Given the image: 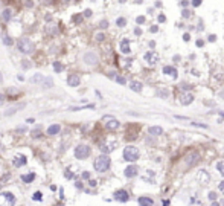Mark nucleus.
Masks as SVG:
<instances>
[{
  "label": "nucleus",
  "mask_w": 224,
  "mask_h": 206,
  "mask_svg": "<svg viewBox=\"0 0 224 206\" xmlns=\"http://www.w3.org/2000/svg\"><path fill=\"white\" fill-rule=\"evenodd\" d=\"M34 179H35V174H34V172H31V174H28V176H21V180L26 182V183H31Z\"/></svg>",
  "instance_id": "27"
},
{
  "label": "nucleus",
  "mask_w": 224,
  "mask_h": 206,
  "mask_svg": "<svg viewBox=\"0 0 224 206\" xmlns=\"http://www.w3.org/2000/svg\"><path fill=\"white\" fill-rule=\"evenodd\" d=\"M2 98H3V96H2V95H0V101H3V99H2Z\"/></svg>",
  "instance_id": "63"
},
{
  "label": "nucleus",
  "mask_w": 224,
  "mask_h": 206,
  "mask_svg": "<svg viewBox=\"0 0 224 206\" xmlns=\"http://www.w3.org/2000/svg\"><path fill=\"white\" fill-rule=\"evenodd\" d=\"M217 197H218V196H217V192H213V191L209 192V198L212 200V202H213V200H217Z\"/></svg>",
  "instance_id": "42"
},
{
  "label": "nucleus",
  "mask_w": 224,
  "mask_h": 206,
  "mask_svg": "<svg viewBox=\"0 0 224 206\" xmlns=\"http://www.w3.org/2000/svg\"><path fill=\"white\" fill-rule=\"evenodd\" d=\"M84 108H95V105L93 104H90V105H87V107H70V108H69V110H70V112H78V110H84Z\"/></svg>",
  "instance_id": "28"
},
{
  "label": "nucleus",
  "mask_w": 224,
  "mask_h": 206,
  "mask_svg": "<svg viewBox=\"0 0 224 206\" xmlns=\"http://www.w3.org/2000/svg\"><path fill=\"white\" fill-rule=\"evenodd\" d=\"M215 38H217L215 35H209V41H215Z\"/></svg>",
  "instance_id": "56"
},
{
  "label": "nucleus",
  "mask_w": 224,
  "mask_h": 206,
  "mask_svg": "<svg viewBox=\"0 0 224 206\" xmlns=\"http://www.w3.org/2000/svg\"><path fill=\"white\" fill-rule=\"evenodd\" d=\"M181 15H183L185 18H188V17H191V15H192V12H191L189 9H183V11H181Z\"/></svg>",
  "instance_id": "37"
},
{
  "label": "nucleus",
  "mask_w": 224,
  "mask_h": 206,
  "mask_svg": "<svg viewBox=\"0 0 224 206\" xmlns=\"http://www.w3.org/2000/svg\"><path fill=\"white\" fill-rule=\"evenodd\" d=\"M157 20H159V23H163V21H166V17H165V15H163V14H160Z\"/></svg>",
  "instance_id": "44"
},
{
  "label": "nucleus",
  "mask_w": 224,
  "mask_h": 206,
  "mask_svg": "<svg viewBox=\"0 0 224 206\" xmlns=\"http://www.w3.org/2000/svg\"><path fill=\"white\" fill-rule=\"evenodd\" d=\"M101 150H102L104 153H108V151H110L111 148H108V147H107V145H102V147H101Z\"/></svg>",
  "instance_id": "47"
},
{
  "label": "nucleus",
  "mask_w": 224,
  "mask_h": 206,
  "mask_svg": "<svg viewBox=\"0 0 224 206\" xmlns=\"http://www.w3.org/2000/svg\"><path fill=\"white\" fill-rule=\"evenodd\" d=\"M15 131H17V133H23V131H25V128H17Z\"/></svg>",
  "instance_id": "58"
},
{
  "label": "nucleus",
  "mask_w": 224,
  "mask_h": 206,
  "mask_svg": "<svg viewBox=\"0 0 224 206\" xmlns=\"http://www.w3.org/2000/svg\"><path fill=\"white\" fill-rule=\"evenodd\" d=\"M116 25L119 26V28H122V26H125V25H127V20H125L124 17H119V18L116 20Z\"/></svg>",
  "instance_id": "31"
},
{
  "label": "nucleus",
  "mask_w": 224,
  "mask_h": 206,
  "mask_svg": "<svg viewBox=\"0 0 224 206\" xmlns=\"http://www.w3.org/2000/svg\"><path fill=\"white\" fill-rule=\"evenodd\" d=\"M79 83H81V79H79L78 75H69V78H67V84L70 86V87H78Z\"/></svg>",
  "instance_id": "11"
},
{
  "label": "nucleus",
  "mask_w": 224,
  "mask_h": 206,
  "mask_svg": "<svg viewBox=\"0 0 224 206\" xmlns=\"http://www.w3.org/2000/svg\"><path fill=\"white\" fill-rule=\"evenodd\" d=\"M41 136V131H40V128H35V130H32V138H40Z\"/></svg>",
  "instance_id": "36"
},
{
  "label": "nucleus",
  "mask_w": 224,
  "mask_h": 206,
  "mask_svg": "<svg viewBox=\"0 0 224 206\" xmlns=\"http://www.w3.org/2000/svg\"><path fill=\"white\" fill-rule=\"evenodd\" d=\"M21 67L28 70V69H31V63L28 61V60H23V61H21Z\"/></svg>",
  "instance_id": "35"
},
{
  "label": "nucleus",
  "mask_w": 224,
  "mask_h": 206,
  "mask_svg": "<svg viewBox=\"0 0 224 206\" xmlns=\"http://www.w3.org/2000/svg\"><path fill=\"white\" fill-rule=\"evenodd\" d=\"M82 179H90V172L89 171H84L82 172Z\"/></svg>",
  "instance_id": "48"
},
{
  "label": "nucleus",
  "mask_w": 224,
  "mask_h": 206,
  "mask_svg": "<svg viewBox=\"0 0 224 206\" xmlns=\"http://www.w3.org/2000/svg\"><path fill=\"white\" fill-rule=\"evenodd\" d=\"M26 107V104L25 102H20V104H17V105H12V107H9L6 112H5V116H11V115H14V113H17V112H20L21 108H25Z\"/></svg>",
  "instance_id": "9"
},
{
  "label": "nucleus",
  "mask_w": 224,
  "mask_h": 206,
  "mask_svg": "<svg viewBox=\"0 0 224 206\" xmlns=\"http://www.w3.org/2000/svg\"><path fill=\"white\" fill-rule=\"evenodd\" d=\"M188 5H189L188 0H183V2H181V6H188Z\"/></svg>",
  "instance_id": "53"
},
{
  "label": "nucleus",
  "mask_w": 224,
  "mask_h": 206,
  "mask_svg": "<svg viewBox=\"0 0 224 206\" xmlns=\"http://www.w3.org/2000/svg\"><path fill=\"white\" fill-rule=\"evenodd\" d=\"M32 200H35V202H40V200H43V194L40 191H35L34 196H32Z\"/></svg>",
  "instance_id": "29"
},
{
  "label": "nucleus",
  "mask_w": 224,
  "mask_h": 206,
  "mask_svg": "<svg viewBox=\"0 0 224 206\" xmlns=\"http://www.w3.org/2000/svg\"><path fill=\"white\" fill-rule=\"evenodd\" d=\"M2 79H3V75H2V72H0V83H2Z\"/></svg>",
  "instance_id": "61"
},
{
  "label": "nucleus",
  "mask_w": 224,
  "mask_h": 206,
  "mask_svg": "<svg viewBox=\"0 0 224 206\" xmlns=\"http://www.w3.org/2000/svg\"><path fill=\"white\" fill-rule=\"evenodd\" d=\"M212 206H220V203H218V202H215V200H213V203H212Z\"/></svg>",
  "instance_id": "60"
},
{
  "label": "nucleus",
  "mask_w": 224,
  "mask_h": 206,
  "mask_svg": "<svg viewBox=\"0 0 224 206\" xmlns=\"http://www.w3.org/2000/svg\"><path fill=\"white\" fill-rule=\"evenodd\" d=\"M218 96H220V98H221V99H224V90H221V92H220V93H218Z\"/></svg>",
  "instance_id": "54"
},
{
  "label": "nucleus",
  "mask_w": 224,
  "mask_h": 206,
  "mask_svg": "<svg viewBox=\"0 0 224 206\" xmlns=\"http://www.w3.org/2000/svg\"><path fill=\"white\" fill-rule=\"evenodd\" d=\"M203 44H204V43H203L201 40H198V41H197V46H198V47H201Z\"/></svg>",
  "instance_id": "55"
},
{
  "label": "nucleus",
  "mask_w": 224,
  "mask_h": 206,
  "mask_svg": "<svg viewBox=\"0 0 224 206\" xmlns=\"http://www.w3.org/2000/svg\"><path fill=\"white\" fill-rule=\"evenodd\" d=\"M3 43H5V44H6V46H11L14 41H12V38H11L9 35H6V37H3Z\"/></svg>",
  "instance_id": "33"
},
{
  "label": "nucleus",
  "mask_w": 224,
  "mask_h": 206,
  "mask_svg": "<svg viewBox=\"0 0 224 206\" xmlns=\"http://www.w3.org/2000/svg\"><path fill=\"white\" fill-rule=\"evenodd\" d=\"M192 101H194V96H192L191 93H185V95L180 98V102H181L183 105H189Z\"/></svg>",
  "instance_id": "14"
},
{
  "label": "nucleus",
  "mask_w": 224,
  "mask_h": 206,
  "mask_svg": "<svg viewBox=\"0 0 224 206\" xmlns=\"http://www.w3.org/2000/svg\"><path fill=\"white\" fill-rule=\"evenodd\" d=\"M114 78H116V81H117L119 84H124V86L127 84V79H125L124 77H114Z\"/></svg>",
  "instance_id": "39"
},
{
  "label": "nucleus",
  "mask_w": 224,
  "mask_h": 206,
  "mask_svg": "<svg viewBox=\"0 0 224 206\" xmlns=\"http://www.w3.org/2000/svg\"><path fill=\"white\" fill-rule=\"evenodd\" d=\"M11 17H12V11L11 9H3L2 11V20L3 21H9Z\"/></svg>",
  "instance_id": "22"
},
{
  "label": "nucleus",
  "mask_w": 224,
  "mask_h": 206,
  "mask_svg": "<svg viewBox=\"0 0 224 206\" xmlns=\"http://www.w3.org/2000/svg\"><path fill=\"white\" fill-rule=\"evenodd\" d=\"M89 154H90V147H87V145H78L75 148V157L76 159H85Z\"/></svg>",
  "instance_id": "4"
},
{
  "label": "nucleus",
  "mask_w": 224,
  "mask_h": 206,
  "mask_svg": "<svg viewBox=\"0 0 224 206\" xmlns=\"http://www.w3.org/2000/svg\"><path fill=\"white\" fill-rule=\"evenodd\" d=\"M99 28H101V29H107V28H108V21H107V20H102V21L99 23Z\"/></svg>",
  "instance_id": "38"
},
{
  "label": "nucleus",
  "mask_w": 224,
  "mask_h": 206,
  "mask_svg": "<svg viewBox=\"0 0 224 206\" xmlns=\"http://www.w3.org/2000/svg\"><path fill=\"white\" fill-rule=\"evenodd\" d=\"M84 17H92V9H85L84 11Z\"/></svg>",
  "instance_id": "45"
},
{
  "label": "nucleus",
  "mask_w": 224,
  "mask_h": 206,
  "mask_svg": "<svg viewBox=\"0 0 224 206\" xmlns=\"http://www.w3.org/2000/svg\"><path fill=\"white\" fill-rule=\"evenodd\" d=\"M60 130H61V127L58 125V124H53V125H50L49 128H47V134H50V136L52 134H58Z\"/></svg>",
  "instance_id": "20"
},
{
  "label": "nucleus",
  "mask_w": 224,
  "mask_h": 206,
  "mask_svg": "<svg viewBox=\"0 0 224 206\" xmlns=\"http://www.w3.org/2000/svg\"><path fill=\"white\" fill-rule=\"evenodd\" d=\"M104 38H105V35L102 34V32H98V34L95 35V40L96 41H104Z\"/></svg>",
  "instance_id": "34"
},
{
  "label": "nucleus",
  "mask_w": 224,
  "mask_h": 206,
  "mask_svg": "<svg viewBox=\"0 0 224 206\" xmlns=\"http://www.w3.org/2000/svg\"><path fill=\"white\" fill-rule=\"evenodd\" d=\"M26 164V157L25 156H18L14 159V166H23Z\"/></svg>",
  "instance_id": "23"
},
{
  "label": "nucleus",
  "mask_w": 224,
  "mask_h": 206,
  "mask_svg": "<svg viewBox=\"0 0 224 206\" xmlns=\"http://www.w3.org/2000/svg\"><path fill=\"white\" fill-rule=\"evenodd\" d=\"M137 21V25H142V23H145V17H142V15H139V17L136 18Z\"/></svg>",
  "instance_id": "41"
},
{
  "label": "nucleus",
  "mask_w": 224,
  "mask_h": 206,
  "mask_svg": "<svg viewBox=\"0 0 224 206\" xmlns=\"http://www.w3.org/2000/svg\"><path fill=\"white\" fill-rule=\"evenodd\" d=\"M163 206H169V200H165V202H163Z\"/></svg>",
  "instance_id": "59"
},
{
  "label": "nucleus",
  "mask_w": 224,
  "mask_h": 206,
  "mask_svg": "<svg viewBox=\"0 0 224 206\" xmlns=\"http://www.w3.org/2000/svg\"><path fill=\"white\" fill-rule=\"evenodd\" d=\"M198 180L200 182H203V183H206V182H209V174L204 171V170H201L200 172H198Z\"/></svg>",
  "instance_id": "24"
},
{
  "label": "nucleus",
  "mask_w": 224,
  "mask_h": 206,
  "mask_svg": "<svg viewBox=\"0 0 224 206\" xmlns=\"http://www.w3.org/2000/svg\"><path fill=\"white\" fill-rule=\"evenodd\" d=\"M134 34H136V35H140V34H142L140 28H136V29H134Z\"/></svg>",
  "instance_id": "50"
},
{
  "label": "nucleus",
  "mask_w": 224,
  "mask_h": 206,
  "mask_svg": "<svg viewBox=\"0 0 224 206\" xmlns=\"http://www.w3.org/2000/svg\"><path fill=\"white\" fill-rule=\"evenodd\" d=\"M73 21H75V23H81V21H82V15H75Z\"/></svg>",
  "instance_id": "40"
},
{
  "label": "nucleus",
  "mask_w": 224,
  "mask_h": 206,
  "mask_svg": "<svg viewBox=\"0 0 224 206\" xmlns=\"http://www.w3.org/2000/svg\"><path fill=\"white\" fill-rule=\"evenodd\" d=\"M151 32H157L159 31V26H151V29H149Z\"/></svg>",
  "instance_id": "49"
},
{
  "label": "nucleus",
  "mask_w": 224,
  "mask_h": 206,
  "mask_svg": "<svg viewBox=\"0 0 224 206\" xmlns=\"http://www.w3.org/2000/svg\"><path fill=\"white\" fill-rule=\"evenodd\" d=\"M17 49L21 52V53H32L35 49V46H34V43H32L29 38H26V37H21V38L17 41Z\"/></svg>",
  "instance_id": "1"
},
{
  "label": "nucleus",
  "mask_w": 224,
  "mask_h": 206,
  "mask_svg": "<svg viewBox=\"0 0 224 206\" xmlns=\"http://www.w3.org/2000/svg\"><path fill=\"white\" fill-rule=\"evenodd\" d=\"M200 5H201V0H192V6H200Z\"/></svg>",
  "instance_id": "46"
},
{
  "label": "nucleus",
  "mask_w": 224,
  "mask_h": 206,
  "mask_svg": "<svg viewBox=\"0 0 224 206\" xmlns=\"http://www.w3.org/2000/svg\"><path fill=\"white\" fill-rule=\"evenodd\" d=\"M148 133L151 134V136H160V134H163V128L162 127H149Z\"/></svg>",
  "instance_id": "16"
},
{
  "label": "nucleus",
  "mask_w": 224,
  "mask_h": 206,
  "mask_svg": "<svg viewBox=\"0 0 224 206\" xmlns=\"http://www.w3.org/2000/svg\"><path fill=\"white\" fill-rule=\"evenodd\" d=\"M110 164H111V160H110V157L107 156V154H102V156H99L98 159L95 160V170L98 171V172H104L107 171L110 168Z\"/></svg>",
  "instance_id": "2"
},
{
  "label": "nucleus",
  "mask_w": 224,
  "mask_h": 206,
  "mask_svg": "<svg viewBox=\"0 0 224 206\" xmlns=\"http://www.w3.org/2000/svg\"><path fill=\"white\" fill-rule=\"evenodd\" d=\"M218 186H220V189H221V191L224 192V180H223V182H221V183H220V185H218Z\"/></svg>",
  "instance_id": "52"
},
{
  "label": "nucleus",
  "mask_w": 224,
  "mask_h": 206,
  "mask_svg": "<svg viewBox=\"0 0 224 206\" xmlns=\"http://www.w3.org/2000/svg\"><path fill=\"white\" fill-rule=\"evenodd\" d=\"M139 150L136 147H131V145H128V147L124 148V160L127 162H136L139 159Z\"/></svg>",
  "instance_id": "3"
},
{
  "label": "nucleus",
  "mask_w": 224,
  "mask_h": 206,
  "mask_svg": "<svg viewBox=\"0 0 224 206\" xmlns=\"http://www.w3.org/2000/svg\"><path fill=\"white\" fill-rule=\"evenodd\" d=\"M130 51H131L130 49V40H127V38L122 40L121 41V52L122 53H130Z\"/></svg>",
  "instance_id": "15"
},
{
  "label": "nucleus",
  "mask_w": 224,
  "mask_h": 206,
  "mask_svg": "<svg viewBox=\"0 0 224 206\" xmlns=\"http://www.w3.org/2000/svg\"><path fill=\"white\" fill-rule=\"evenodd\" d=\"M89 183H90V186H96V180H90Z\"/></svg>",
  "instance_id": "57"
},
{
  "label": "nucleus",
  "mask_w": 224,
  "mask_h": 206,
  "mask_svg": "<svg viewBox=\"0 0 224 206\" xmlns=\"http://www.w3.org/2000/svg\"><path fill=\"white\" fill-rule=\"evenodd\" d=\"M44 79V75H41V73H35L34 77L31 78V83L32 84H41V81Z\"/></svg>",
  "instance_id": "21"
},
{
  "label": "nucleus",
  "mask_w": 224,
  "mask_h": 206,
  "mask_svg": "<svg viewBox=\"0 0 224 206\" xmlns=\"http://www.w3.org/2000/svg\"><path fill=\"white\" fill-rule=\"evenodd\" d=\"M2 196H3L5 198H6V200H8V202H9L11 205H14V203H15V197H14L11 192H3Z\"/></svg>",
  "instance_id": "26"
},
{
  "label": "nucleus",
  "mask_w": 224,
  "mask_h": 206,
  "mask_svg": "<svg viewBox=\"0 0 224 206\" xmlns=\"http://www.w3.org/2000/svg\"><path fill=\"white\" fill-rule=\"evenodd\" d=\"M137 202H139V205H140V206H153L154 205V200L149 198V197H140Z\"/></svg>",
  "instance_id": "17"
},
{
  "label": "nucleus",
  "mask_w": 224,
  "mask_h": 206,
  "mask_svg": "<svg viewBox=\"0 0 224 206\" xmlns=\"http://www.w3.org/2000/svg\"><path fill=\"white\" fill-rule=\"evenodd\" d=\"M163 73L165 75H171L172 78H177V70H175V67H172V66H165L163 67Z\"/></svg>",
  "instance_id": "13"
},
{
  "label": "nucleus",
  "mask_w": 224,
  "mask_h": 206,
  "mask_svg": "<svg viewBox=\"0 0 224 206\" xmlns=\"http://www.w3.org/2000/svg\"><path fill=\"white\" fill-rule=\"evenodd\" d=\"M200 162V154L197 153V151H191V153L186 156V164H188L189 166H194Z\"/></svg>",
  "instance_id": "7"
},
{
  "label": "nucleus",
  "mask_w": 224,
  "mask_h": 206,
  "mask_svg": "<svg viewBox=\"0 0 224 206\" xmlns=\"http://www.w3.org/2000/svg\"><path fill=\"white\" fill-rule=\"evenodd\" d=\"M189 38H191L189 34H185V35H183V40H185V41H189Z\"/></svg>",
  "instance_id": "51"
},
{
  "label": "nucleus",
  "mask_w": 224,
  "mask_h": 206,
  "mask_svg": "<svg viewBox=\"0 0 224 206\" xmlns=\"http://www.w3.org/2000/svg\"><path fill=\"white\" fill-rule=\"evenodd\" d=\"M53 69H55V72H63V64L60 61H55L53 63Z\"/></svg>",
  "instance_id": "30"
},
{
  "label": "nucleus",
  "mask_w": 224,
  "mask_h": 206,
  "mask_svg": "<svg viewBox=\"0 0 224 206\" xmlns=\"http://www.w3.org/2000/svg\"><path fill=\"white\" fill-rule=\"evenodd\" d=\"M119 2H121V3H125V2H127V0H119Z\"/></svg>",
  "instance_id": "62"
},
{
  "label": "nucleus",
  "mask_w": 224,
  "mask_h": 206,
  "mask_svg": "<svg viewBox=\"0 0 224 206\" xmlns=\"http://www.w3.org/2000/svg\"><path fill=\"white\" fill-rule=\"evenodd\" d=\"M145 61H148V64H156L157 61H159V55L156 52H146L145 53Z\"/></svg>",
  "instance_id": "10"
},
{
  "label": "nucleus",
  "mask_w": 224,
  "mask_h": 206,
  "mask_svg": "<svg viewBox=\"0 0 224 206\" xmlns=\"http://www.w3.org/2000/svg\"><path fill=\"white\" fill-rule=\"evenodd\" d=\"M82 60H84L85 64H89V66H96V64H98V55H96V53H93V52L84 53Z\"/></svg>",
  "instance_id": "5"
},
{
  "label": "nucleus",
  "mask_w": 224,
  "mask_h": 206,
  "mask_svg": "<svg viewBox=\"0 0 224 206\" xmlns=\"http://www.w3.org/2000/svg\"><path fill=\"white\" fill-rule=\"evenodd\" d=\"M114 198L117 200V202L125 203V202L130 200V196H128V192L125 191V189H117V191L114 192Z\"/></svg>",
  "instance_id": "8"
},
{
  "label": "nucleus",
  "mask_w": 224,
  "mask_h": 206,
  "mask_svg": "<svg viewBox=\"0 0 224 206\" xmlns=\"http://www.w3.org/2000/svg\"><path fill=\"white\" fill-rule=\"evenodd\" d=\"M40 86H41L43 89H49V87H52V86H53V79L50 77H44V79L41 81Z\"/></svg>",
  "instance_id": "18"
},
{
  "label": "nucleus",
  "mask_w": 224,
  "mask_h": 206,
  "mask_svg": "<svg viewBox=\"0 0 224 206\" xmlns=\"http://www.w3.org/2000/svg\"><path fill=\"white\" fill-rule=\"evenodd\" d=\"M104 122H105V127L108 128V130H116V128H119V121L114 118H111V116H104Z\"/></svg>",
  "instance_id": "6"
},
{
  "label": "nucleus",
  "mask_w": 224,
  "mask_h": 206,
  "mask_svg": "<svg viewBox=\"0 0 224 206\" xmlns=\"http://www.w3.org/2000/svg\"><path fill=\"white\" fill-rule=\"evenodd\" d=\"M142 87H143V86H142V83H139V81H131V83H130V89L133 92H137V93H139V92H142Z\"/></svg>",
  "instance_id": "19"
},
{
  "label": "nucleus",
  "mask_w": 224,
  "mask_h": 206,
  "mask_svg": "<svg viewBox=\"0 0 224 206\" xmlns=\"http://www.w3.org/2000/svg\"><path fill=\"white\" fill-rule=\"evenodd\" d=\"M137 171H139V168L136 165H130V166L125 168V176L127 177H134V176H137Z\"/></svg>",
  "instance_id": "12"
},
{
  "label": "nucleus",
  "mask_w": 224,
  "mask_h": 206,
  "mask_svg": "<svg viewBox=\"0 0 224 206\" xmlns=\"http://www.w3.org/2000/svg\"><path fill=\"white\" fill-rule=\"evenodd\" d=\"M168 95H169V92H168V90H165V89H157V96H159V98L166 99V98H168Z\"/></svg>",
  "instance_id": "25"
},
{
  "label": "nucleus",
  "mask_w": 224,
  "mask_h": 206,
  "mask_svg": "<svg viewBox=\"0 0 224 206\" xmlns=\"http://www.w3.org/2000/svg\"><path fill=\"white\" fill-rule=\"evenodd\" d=\"M217 170L224 176V160H221V162H218V164H217Z\"/></svg>",
  "instance_id": "32"
},
{
  "label": "nucleus",
  "mask_w": 224,
  "mask_h": 206,
  "mask_svg": "<svg viewBox=\"0 0 224 206\" xmlns=\"http://www.w3.org/2000/svg\"><path fill=\"white\" fill-rule=\"evenodd\" d=\"M192 125H197V127H201V128H207L206 124H198V122H191Z\"/></svg>",
  "instance_id": "43"
}]
</instances>
